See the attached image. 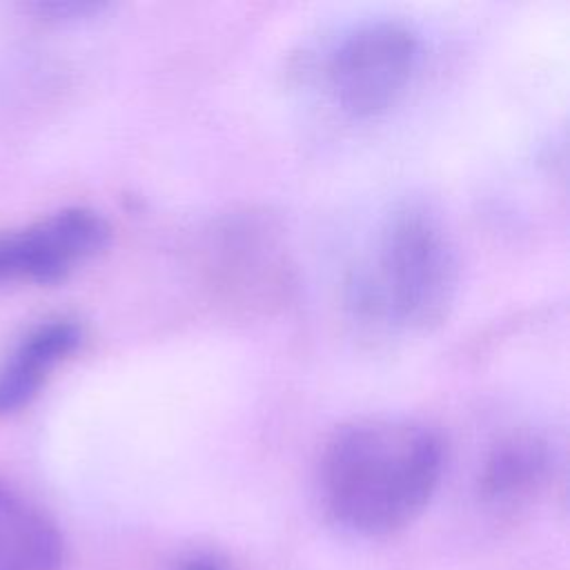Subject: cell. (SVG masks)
I'll use <instances>...</instances> for the list:
<instances>
[{
  "instance_id": "1",
  "label": "cell",
  "mask_w": 570,
  "mask_h": 570,
  "mask_svg": "<svg viewBox=\"0 0 570 570\" xmlns=\"http://www.w3.org/2000/svg\"><path fill=\"white\" fill-rule=\"evenodd\" d=\"M445 448L412 416L367 414L336 428L321 459L327 510L345 528L383 537L410 525L430 503Z\"/></svg>"
},
{
  "instance_id": "2",
  "label": "cell",
  "mask_w": 570,
  "mask_h": 570,
  "mask_svg": "<svg viewBox=\"0 0 570 570\" xmlns=\"http://www.w3.org/2000/svg\"><path fill=\"white\" fill-rule=\"evenodd\" d=\"M459 256L439 214L421 203L394 207L372 236L347 285L354 316L379 330L425 332L450 314Z\"/></svg>"
},
{
  "instance_id": "3",
  "label": "cell",
  "mask_w": 570,
  "mask_h": 570,
  "mask_svg": "<svg viewBox=\"0 0 570 570\" xmlns=\"http://www.w3.org/2000/svg\"><path fill=\"white\" fill-rule=\"evenodd\" d=\"M421 60L419 33L403 20L374 18L345 31L325 62V85L350 118H374L401 100Z\"/></svg>"
},
{
  "instance_id": "4",
  "label": "cell",
  "mask_w": 570,
  "mask_h": 570,
  "mask_svg": "<svg viewBox=\"0 0 570 570\" xmlns=\"http://www.w3.org/2000/svg\"><path fill=\"white\" fill-rule=\"evenodd\" d=\"M203 249L209 285L227 303L265 309L281 303L292 287L287 245L274 220L263 214L225 218Z\"/></svg>"
},
{
  "instance_id": "5",
  "label": "cell",
  "mask_w": 570,
  "mask_h": 570,
  "mask_svg": "<svg viewBox=\"0 0 570 570\" xmlns=\"http://www.w3.org/2000/svg\"><path fill=\"white\" fill-rule=\"evenodd\" d=\"M111 238L94 207L69 205L0 229V283H56L98 256Z\"/></svg>"
},
{
  "instance_id": "6",
  "label": "cell",
  "mask_w": 570,
  "mask_h": 570,
  "mask_svg": "<svg viewBox=\"0 0 570 570\" xmlns=\"http://www.w3.org/2000/svg\"><path fill=\"white\" fill-rule=\"evenodd\" d=\"M80 343L82 327L69 316L38 321L16 338L0 361V416L29 405Z\"/></svg>"
},
{
  "instance_id": "7",
  "label": "cell",
  "mask_w": 570,
  "mask_h": 570,
  "mask_svg": "<svg viewBox=\"0 0 570 570\" xmlns=\"http://www.w3.org/2000/svg\"><path fill=\"white\" fill-rule=\"evenodd\" d=\"M554 465L552 445L534 430L503 434L485 454L479 472V497L492 508H517L537 497Z\"/></svg>"
},
{
  "instance_id": "8",
  "label": "cell",
  "mask_w": 570,
  "mask_h": 570,
  "mask_svg": "<svg viewBox=\"0 0 570 570\" xmlns=\"http://www.w3.org/2000/svg\"><path fill=\"white\" fill-rule=\"evenodd\" d=\"M60 561L56 525L0 481V570H58Z\"/></svg>"
},
{
  "instance_id": "9",
  "label": "cell",
  "mask_w": 570,
  "mask_h": 570,
  "mask_svg": "<svg viewBox=\"0 0 570 570\" xmlns=\"http://www.w3.org/2000/svg\"><path fill=\"white\" fill-rule=\"evenodd\" d=\"M31 11L47 16V18H80V16H91L100 9H105L102 2H91V0H38L29 4Z\"/></svg>"
},
{
  "instance_id": "10",
  "label": "cell",
  "mask_w": 570,
  "mask_h": 570,
  "mask_svg": "<svg viewBox=\"0 0 570 570\" xmlns=\"http://www.w3.org/2000/svg\"><path fill=\"white\" fill-rule=\"evenodd\" d=\"M185 570H223V568H218L216 563H212L207 559H194L185 566Z\"/></svg>"
}]
</instances>
